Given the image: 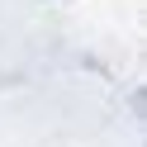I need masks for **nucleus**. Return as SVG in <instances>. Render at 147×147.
Returning a JSON list of instances; mask_svg holds the SVG:
<instances>
[]
</instances>
